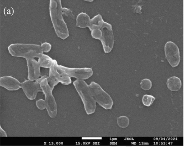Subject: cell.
Here are the masks:
<instances>
[{
  "label": "cell",
  "instance_id": "6da1fadb",
  "mask_svg": "<svg viewBox=\"0 0 184 147\" xmlns=\"http://www.w3.org/2000/svg\"><path fill=\"white\" fill-rule=\"evenodd\" d=\"M62 8L61 1H50L49 7L50 15L55 33L60 39L65 40L69 37V32L67 25L63 19Z\"/></svg>",
  "mask_w": 184,
  "mask_h": 147
},
{
  "label": "cell",
  "instance_id": "7a4b0ae2",
  "mask_svg": "<svg viewBox=\"0 0 184 147\" xmlns=\"http://www.w3.org/2000/svg\"><path fill=\"white\" fill-rule=\"evenodd\" d=\"M8 51L11 56L27 58H39L43 54L40 45L31 44H14L8 46Z\"/></svg>",
  "mask_w": 184,
  "mask_h": 147
},
{
  "label": "cell",
  "instance_id": "3957f363",
  "mask_svg": "<svg viewBox=\"0 0 184 147\" xmlns=\"http://www.w3.org/2000/svg\"><path fill=\"white\" fill-rule=\"evenodd\" d=\"M73 84L82 100L86 112L88 115L94 114L97 105L89 85L84 80L78 79L74 81Z\"/></svg>",
  "mask_w": 184,
  "mask_h": 147
},
{
  "label": "cell",
  "instance_id": "277c9868",
  "mask_svg": "<svg viewBox=\"0 0 184 147\" xmlns=\"http://www.w3.org/2000/svg\"><path fill=\"white\" fill-rule=\"evenodd\" d=\"M89 86L96 103L99 104L105 109H111L114 104V102L110 96L97 83L92 82Z\"/></svg>",
  "mask_w": 184,
  "mask_h": 147
},
{
  "label": "cell",
  "instance_id": "5b68a950",
  "mask_svg": "<svg viewBox=\"0 0 184 147\" xmlns=\"http://www.w3.org/2000/svg\"><path fill=\"white\" fill-rule=\"evenodd\" d=\"M46 76L40 83L41 88L43 92L46 105V110L48 115L51 118H54L57 114V106L55 98L53 95V90L48 83Z\"/></svg>",
  "mask_w": 184,
  "mask_h": 147
},
{
  "label": "cell",
  "instance_id": "8992f818",
  "mask_svg": "<svg viewBox=\"0 0 184 147\" xmlns=\"http://www.w3.org/2000/svg\"><path fill=\"white\" fill-rule=\"evenodd\" d=\"M57 70L62 75L67 76L70 78H74L78 80L87 79L93 74L91 68H69L58 65Z\"/></svg>",
  "mask_w": 184,
  "mask_h": 147
},
{
  "label": "cell",
  "instance_id": "52a82bcc",
  "mask_svg": "<svg viewBox=\"0 0 184 147\" xmlns=\"http://www.w3.org/2000/svg\"><path fill=\"white\" fill-rule=\"evenodd\" d=\"M58 64L57 61L53 60L52 65L50 68V74L48 76V83L53 91L54 87L59 83L62 84L68 85L71 83V78L67 76L62 75L57 70Z\"/></svg>",
  "mask_w": 184,
  "mask_h": 147
},
{
  "label": "cell",
  "instance_id": "ba28073f",
  "mask_svg": "<svg viewBox=\"0 0 184 147\" xmlns=\"http://www.w3.org/2000/svg\"><path fill=\"white\" fill-rule=\"evenodd\" d=\"M102 35L100 41L102 44L105 53L111 52L114 46V38L112 27L110 23L105 22L101 29Z\"/></svg>",
  "mask_w": 184,
  "mask_h": 147
},
{
  "label": "cell",
  "instance_id": "9c48e42d",
  "mask_svg": "<svg viewBox=\"0 0 184 147\" xmlns=\"http://www.w3.org/2000/svg\"><path fill=\"white\" fill-rule=\"evenodd\" d=\"M46 75H44L36 81L26 80L21 83L22 89L26 96L30 100L35 99L38 92L42 91L41 88L40 83Z\"/></svg>",
  "mask_w": 184,
  "mask_h": 147
},
{
  "label": "cell",
  "instance_id": "30bf717a",
  "mask_svg": "<svg viewBox=\"0 0 184 147\" xmlns=\"http://www.w3.org/2000/svg\"><path fill=\"white\" fill-rule=\"evenodd\" d=\"M166 58L173 68L179 64L181 57L178 47L174 42L169 41L166 42L164 47Z\"/></svg>",
  "mask_w": 184,
  "mask_h": 147
},
{
  "label": "cell",
  "instance_id": "8fae6325",
  "mask_svg": "<svg viewBox=\"0 0 184 147\" xmlns=\"http://www.w3.org/2000/svg\"><path fill=\"white\" fill-rule=\"evenodd\" d=\"M28 69V79L31 81H36L40 77L41 67L38 61L34 58L26 59Z\"/></svg>",
  "mask_w": 184,
  "mask_h": 147
},
{
  "label": "cell",
  "instance_id": "7c38bea8",
  "mask_svg": "<svg viewBox=\"0 0 184 147\" xmlns=\"http://www.w3.org/2000/svg\"><path fill=\"white\" fill-rule=\"evenodd\" d=\"M21 83L16 78L11 76H4L0 78V86L8 91H16L21 88Z\"/></svg>",
  "mask_w": 184,
  "mask_h": 147
},
{
  "label": "cell",
  "instance_id": "4fadbf2b",
  "mask_svg": "<svg viewBox=\"0 0 184 147\" xmlns=\"http://www.w3.org/2000/svg\"><path fill=\"white\" fill-rule=\"evenodd\" d=\"M91 19L86 13L81 12L79 14L76 19V26L80 28L89 27Z\"/></svg>",
  "mask_w": 184,
  "mask_h": 147
},
{
  "label": "cell",
  "instance_id": "5bb4252c",
  "mask_svg": "<svg viewBox=\"0 0 184 147\" xmlns=\"http://www.w3.org/2000/svg\"><path fill=\"white\" fill-rule=\"evenodd\" d=\"M166 85L169 90L173 91H177L181 89L182 82L178 77L173 76L168 79Z\"/></svg>",
  "mask_w": 184,
  "mask_h": 147
},
{
  "label": "cell",
  "instance_id": "9a60e30c",
  "mask_svg": "<svg viewBox=\"0 0 184 147\" xmlns=\"http://www.w3.org/2000/svg\"><path fill=\"white\" fill-rule=\"evenodd\" d=\"M105 22L102 17L99 14L91 19L89 29L91 31L95 29H100L103 25Z\"/></svg>",
  "mask_w": 184,
  "mask_h": 147
},
{
  "label": "cell",
  "instance_id": "2e32d148",
  "mask_svg": "<svg viewBox=\"0 0 184 147\" xmlns=\"http://www.w3.org/2000/svg\"><path fill=\"white\" fill-rule=\"evenodd\" d=\"M53 60L47 55L43 54L38 58V62L41 67L50 68L52 65Z\"/></svg>",
  "mask_w": 184,
  "mask_h": 147
},
{
  "label": "cell",
  "instance_id": "e0dca14e",
  "mask_svg": "<svg viewBox=\"0 0 184 147\" xmlns=\"http://www.w3.org/2000/svg\"><path fill=\"white\" fill-rule=\"evenodd\" d=\"M130 123V119L127 116H121L117 118V124L121 128L125 129L127 127Z\"/></svg>",
  "mask_w": 184,
  "mask_h": 147
},
{
  "label": "cell",
  "instance_id": "ac0fdd59",
  "mask_svg": "<svg viewBox=\"0 0 184 147\" xmlns=\"http://www.w3.org/2000/svg\"><path fill=\"white\" fill-rule=\"evenodd\" d=\"M155 99V97L150 95H145L143 96L142 102L144 105L146 106H151Z\"/></svg>",
  "mask_w": 184,
  "mask_h": 147
},
{
  "label": "cell",
  "instance_id": "d6986e66",
  "mask_svg": "<svg viewBox=\"0 0 184 147\" xmlns=\"http://www.w3.org/2000/svg\"><path fill=\"white\" fill-rule=\"evenodd\" d=\"M141 88L143 90L149 91L152 87V83L150 79L145 78L142 80L140 83Z\"/></svg>",
  "mask_w": 184,
  "mask_h": 147
},
{
  "label": "cell",
  "instance_id": "ffe728a7",
  "mask_svg": "<svg viewBox=\"0 0 184 147\" xmlns=\"http://www.w3.org/2000/svg\"><path fill=\"white\" fill-rule=\"evenodd\" d=\"M92 37L94 39L100 40L102 37V33L100 29H95L91 31Z\"/></svg>",
  "mask_w": 184,
  "mask_h": 147
},
{
  "label": "cell",
  "instance_id": "44dd1931",
  "mask_svg": "<svg viewBox=\"0 0 184 147\" xmlns=\"http://www.w3.org/2000/svg\"><path fill=\"white\" fill-rule=\"evenodd\" d=\"M63 15L67 16L68 18L74 19V16L71 10L68 8H62Z\"/></svg>",
  "mask_w": 184,
  "mask_h": 147
},
{
  "label": "cell",
  "instance_id": "7402d4cb",
  "mask_svg": "<svg viewBox=\"0 0 184 147\" xmlns=\"http://www.w3.org/2000/svg\"><path fill=\"white\" fill-rule=\"evenodd\" d=\"M43 52L48 53L50 52L52 48L51 44L48 42H44L40 45Z\"/></svg>",
  "mask_w": 184,
  "mask_h": 147
},
{
  "label": "cell",
  "instance_id": "603a6c76",
  "mask_svg": "<svg viewBox=\"0 0 184 147\" xmlns=\"http://www.w3.org/2000/svg\"><path fill=\"white\" fill-rule=\"evenodd\" d=\"M36 106L40 110H44L46 109V105L45 100L40 99L38 100L36 102Z\"/></svg>",
  "mask_w": 184,
  "mask_h": 147
},
{
  "label": "cell",
  "instance_id": "cb8c5ba5",
  "mask_svg": "<svg viewBox=\"0 0 184 147\" xmlns=\"http://www.w3.org/2000/svg\"><path fill=\"white\" fill-rule=\"evenodd\" d=\"M0 136L1 137H6L7 136V133L1 127H0Z\"/></svg>",
  "mask_w": 184,
  "mask_h": 147
}]
</instances>
